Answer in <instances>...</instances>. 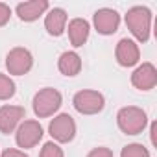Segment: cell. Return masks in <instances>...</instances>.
I'll return each mask as SVG.
<instances>
[{"label": "cell", "mask_w": 157, "mask_h": 157, "mask_svg": "<svg viewBox=\"0 0 157 157\" xmlns=\"http://www.w3.org/2000/svg\"><path fill=\"white\" fill-rule=\"evenodd\" d=\"M6 68L10 76H24L33 68V56L24 46H15L6 54Z\"/></svg>", "instance_id": "cell-7"}, {"label": "cell", "mask_w": 157, "mask_h": 157, "mask_svg": "<svg viewBox=\"0 0 157 157\" xmlns=\"http://www.w3.org/2000/svg\"><path fill=\"white\" fill-rule=\"evenodd\" d=\"M43 135H44V129L39 120H33V118L22 120L19 124V128L15 129V142L24 151V150L35 148L43 140Z\"/></svg>", "instance_id": "cell-6"}, {"label": "cell", "mask_w": 157, "mask_h": 157, "mask_svg": "<svg viewBox=\"0 0 157 157\" xmlns=\"http://www.w3.org/2000/svg\"><path fill=\"white\" fill-rule=\"evenodd\" d=\"M72 105L80 115L93 117V115H98V113L104 111L105 96L100 91H94V89H82L72 96Z\"/></svg>", "instance_id": "cell-4"}, {"label": "cell", "mask_w": 157, "mask_h": 157, "mask_svg": "<svg viewBox=\"0 0 157 157\" xmlns=\"http://www.w3.org/2000/svg\"><path fill=\"white\" fill-rule=\"evenodd\" d=\"M0 157H30V155L26 151L19 150V148H8V150H4L0 153Z\"/></svg>", "instance_id": "cell-21"}, {"label": "cell", "mask_w": 157, "mask_h": 157, "mask_svg": "<svg viewBox=\"0 0 157 157\" xmlns=\"http://www.w3.org/2000/svg\"><path fill=\"white\" fill-rule=\"evenodd\" d=\"M151 21H153V13L148 6H133L128 10L124 22L129 30V33L135 37L133 41L139 43H148L150 35H151Z\"/></svg>", "instance_id": "cell-1"}, {"label": "cell", "mask_w": 157, "mask_h": 157, "mask_svg": "<svg viewBox=\"0 0 157 157\" xmlns=\"http://www.w3.org/2000/svg\"><path fill=\"white\" fill-rule=\"evenodd\" d=\"M39 157H65V151L57 142L48 140V142L43 144V148L39 151Z\"/></svg>", "instance_id": "cell-18"}, {"label": "cell", "mask_w": 157, "mask_h": 157, "mask_svg": "<svg viewBox=\"0 0 157 157\" xmlns=\"http://www.w3.org/2000/svg\"><path fill=\"white\" fill-rule=\"evenodd\" d=\"M120 157H151V155H150V150L144 144L131 142V144H126L120 150Z\"/></svg>", "instance_id": "cell-17"}, {"label": "cell", "mask_w": 157, "mask_h": 157, "mask_svg": "<svg viewBox=\"0 0 157 157\" xmlns=\"http://www.w3.org/2000/svg\"><path fill=\"white\" fill-rule=\"evenodd\" d=\"M93 26L100 35H113L120 28V13L113 8H100L93 15Z\"/></svg>", "instance_id": "cell-8"}, {"label": "cell", "mask_w": 157, "mask_h": 157, "mask_svg": "<svg viewBox=\"0 0 157 157\" xmlns=\"http://www.w3.org/2000/svg\"><path fill=\"white\" fill-rule=\"evenodd\" d=\"M26 118V109L22 105H2L0 107V133H15L19 124Z\"/></svg>", "instance_id": "cell-11"}, {"label": "cell", "mask_w": 157, "mask_h": 157, "mask_svg": "<svg viewBox=\"0 0 157 157\" xmlns=\"http://www.w3.org/2000/svg\"><path fill=\"white\" fill-rule=\"evenodd\" d=\"M155 129H157V124L155 122H151V126H150V140H151V144L155 146L157 142H155Z\"/></svg>", "instance_id": "cell-22"}, {"label": "cell", "mask_w": 157, "mask_h": 157, "mask_svg": "<svg viewBox=\"0 0 157 157\" xmlns=\"http://www.w3.org/2000/svg\"><path fill=\"white\" fill-rule=\"evenodd\" d=\"M68 15L63 8H50L44 15V30L52 37H61L67 30Z\"/></svg>", "instance_id": "cell-14"}, {"label": "cell", "mask_w": 157, "mask_h": 157, "mask_svg": "<svg viewBox=\"0 0 157 157\" xmlns=\"http://www.w3.org/2000/svg\"><path fill=\"white\" fill-rule=\"evenodd\" d=\"M76 131H78L76 120L68 113L56 115L50 120V124H48V133H50L52 140L57 142V144H68V142H72L74 137H76Z\"/></svg>", "instance_id": "cell-5"}, {"label": "cell", "mask_w": 157, "mask_h": 157, "mask_svg": "<svg viewBox=\"0 0 157 157\" xmlns=\"http://www.w3.org/2000/svg\"><path fill=\"white\" fill-rule=\"evenodd\" d=\"M63 104V96L57 89L54 87H43L33 94L32 100V107L37 118H48V117H56V113L61 109Z\"/></svg>", "instance_id": "cell-3"}, {"label": "cell", "mask_w": 157, "mask_h": 157, "mask_svg": "<svg viewBox=\"0 0 157 157\" xmlns=\"http://www.w3.org/2000/svg\"><path fill=\"white\" fill-rule=\"evenodd\" d=\"M82 67H83L82 56L78 54V52H74V50L63 52V54L59 56V59H57V68H59V72H61L63 76H67V78L78 76V74L82 72Z\"/></svg>", "instance_id": "cell-15"}, {"label": "cell", "mask_w": 157, "mask_h": 157, "mask_svg": "<svg viewBox=\"0 0 157 157\" xmlns=\"http://www.w3.org/2000/svg\"><path fill=\"white\" fill-rule=\"evenodd\" d=\"M68 33V41L74 48H82L87 41H89V35H91V24L89 21L82 19V17H76L72 21L67 22V30Z\"/></svg>", "instance_id": "cell-13"}, {"label": "cell", "mask_w": 157, "mask_h": 157, "mask_svg": "<svg viewBox=\"0 0 157 157\" xmlns=\"http://www.w3.org/2000/svg\"><path fill=\"white\" fill-rule=\"evenodd\" d=\"M117 126L124 135H139L148 126V115L142 107L126 105L117 113Z\"/></svg>", "instance_id": "cell-2"}, {"label": "cell", "mask_w": 157, "mask_h": 157, "mask_svg": "<svg viewBox=\"0 0 157 157\" xmlns=\"http://www.w3.org/2000/svg\"><path fill=\"white\" fill-rule=\"evenodd\" d=\"M87 157H115V153H113V150L107 148V146H96V148H93V150L87 153Z\"/></svg>", "instance_id": "cell-19"}, {"label": "cell", "mask_w": 157, "mask_h": 157, "mask_svg": "<svg viewBox=\"0 0 157 157\" xmlns=\"http://www.w3.org/2000/svg\"><path fill=\"white\" fill-rule=\"evenodd\" d=\"M17 93V85L13 82V78L0 72V102H6V100H11Z\"/></svg>", "instance_id": "cell-16"}, {"label": "cell", "mask_w": 157, "mask_h": 157, "mask_svg": "<svg viewBox=\"0 0 157 157\" xmlns=\"http://www.w3.org/2000/svg\"><path fill=\"white\" fill-rule=\"evenodd\" d=\"M11 19V8L4 2H0V28H4Z\"/></svg>", "instance_id": "cell-20"}, {"label": "cell", "mask_w": 157, "mask_h": 157, "mask_svg": "<svg viewBox=\"0 0 157 157\" xmlns=\"http://www.w3.org/2000/svg\"><path fill=\"white\" fill-rule=\"evenodd\" d=\"M131 85L137 91H151L157 85V68L153 63L144 61L140 65H137V68L131 74Z\"/></svg>", "instance_id": "cell-10"}, {"label": "cell", "mask_w": 157, "mask_h": 157, "mask_svg": "<svg viewBox=\"0 0 157 157\" xmlns=\"http://www.w3.org/2000/svg\"><path fill=\"white\" fill-rule=\"evenodd\" d=\"M115 59L120 67L124 68H131V67H137L139 61H140V48L139 44L133 41V39H120L115 46Z\"/></svg>", "instance_id": "cell-9"}, {"label": "cell", "mask_w": 157, "mask_h": 157, "mask_svg": "<svg viewBox=\"0 0 157 157\" xmlns=\"http://www.w3.org/2000/svg\"><path fill=\"white\" fill-rule=\"evenodd\" d=\"M48 10H50L48 0H26V2L17 4L15 13L22 22H35L43 15H46Z\"/></svg>", "instance_id": "cell-12"}]
</instances>
